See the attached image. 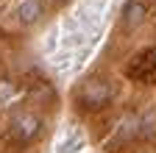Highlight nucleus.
Returning a JSON list of instances; mask_svg holds the SVG:
<instances>
[{"mask_svg":"<svg viewBox=\"0 0 156 153\" xmlns=\"http://www.w3.org/2000/svg\"><path fill=\"white\" fill-rule=\"evenodd\" d=\"M112 95H114V89H112L109 81L92 78V81H87L81 89H78V100H81L84 106H89V109H101V106H106L112 100Z\"/></svg>","mask_w":156,"mask_h":153,"instance_id":"obj_1","label":"nucleus"},{"mask_svg":"<svg viewBox=\"0 0 156 153\" xmlns=\"http://www.w3.org/2000/svg\"><path fill=\"white\" fill-rule=\"evenodd\" d=\"M39 131H42V120H39L36 114H31V111H20V114L11 117V137L17 142L25 145V142L36 139Z\"/></svg>","mask_w":156,"mask_h":153,"instance_id":"obj_2","label":"nucleus"},{"mask_svg":"<svg viewBox=\"0 0 156 153\" xmlns=\"http://www.w3.org/2000/svg\"><path fill=\"white\" fill-rule=\"evenodd\" d=\"M128 78H134V81H145V78H151V75L156 72V50H145V53H140L136 59L128 64Z\"/></svg>","mask_w":156,"mask_h":153,"instance_id":"obj_3","label":"nucleus"},{"mask_svg":"<svg viewBox=\"0 0 156 153\" xmlns=\"http://www.w3.org/2000/svg\"><path fill=\"white\" fill-rule=\"evenodd\" d=\"M145 17H148V6L142 3V0H128V3H126V9H123L126 28H140L145 23Z\"/></svg>","mask_w":156,"mask_h":153,"instance_id":"obj_4","label":"nucleus"},{"mask_svg":"<svg viewBox=\"0 0 156 153\" xmlns=\"http://www.w3.org/2000/svg\"><path fill=\"white\" fill-rule=\"evenodd\" d=\"M42 17V0H23L17 6V20L20 25H34Z\"/></svg>","mask_w":156,"mask_h":153,"instance_id":"obj_5","label":"nucleus"},{"mask_svg":"<svg viewBox=\"0 0 156 153\" xmlns=\"http://www.w3.org/2000/svg\"><path fill=\"white\" fill-rule=\"evenodd\" d=\"M84 137L78 131H70V134H62V139L56 142V153H81L84 150Z\"/></svg>","mask_w":156,"mask_h":153,"instance_id":"obj_6","label":"nucleus"},{"mask_svg":"<svg viewBox=\"0 0 156 153\" xmlns=\"http://www.w3.org/2000/svg\"><path fill=\"white\" fill-rule=\"evenodd\" d=\"M14 95H17V89H14L9 81H0V103H9Z\"/></svg>","mask_w":156,"mask_h":153,"instance_id":"obj_7","label":"nucleus"}]
</instances>
